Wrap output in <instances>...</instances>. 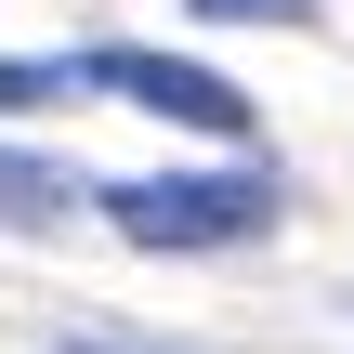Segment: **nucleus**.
Returning a JSON list of instances; mask_svg holds the SVG:
<instances>
[{
  "instance_id": "obj_1",
  "label": "nucleus",
  "mask_w": 354,
  "mask_h": 354,
  "mask_svg": "<svg viewBox=\"0 0 354 354\" xmlns=\"http://www.w3.org/2000/svg\"><path fill=\"white\" fill-rule=\"evenodd\" d=\"M105 210H118L131 250H236V236L276 223V184H263V171H145V184H118Z\"/></svg>"
},
{
  "instance_id": "obj_2",
  "label": "nucleus",
  "mask_w": 354,
  "mask_h": 354,
  "mask_svg": "<svg viewBox=\"0 0 354 354\" xmlns=\"http://www.w3.org/2000/svg\"><path fill=\"white\" fill-rule=\"evenodd\" d=\"M105 92H131L145 118H171V131H197V145H250L263 131V105L250 92H223L210 66H184V53H145V39H118V53H79Z\"/></svg>"
},
{
  "instance_id": "obj_3",
  "label": "nucleus",
  "mask_w": 354,
  "mask_h": 354,
  "mask_svg": "<svg viewBox=\"0 0 354 354\" xmlns=\"http://www.w3.org/2000/svg\"><path fill=\"white\" fill-rule=\"evenodd\" d=\"M66 210H79V171H66V158H26V145H13V158H0V223L53 236Z\"/></svg>"
},
{
  "instance_id": "obj_4",
  "label": "nucleus",
  "mask_w": 354,
  "mask_h": 354,
  "mask_svg": "<svg viewBox=\"0 0 354 354\" xmlns=\"http://www.w3.org/2000/svg\"><path fill=\"white\" fill-rule=\"evenodd\" d=\"M66 92H92V66H66V53H26V66H0V118H53Z\"/></svg>"
},
{
  "instance_id": "obj_5",
  "label": "nucleus",
  "mask_w": 354,
  "mask_h": 354,
  "mask_svg": "<svg viewBox=\"0 0 354 354\" xmlns=\"http://www.w3.org/2000/svg\"><path fill=\"white\" fill-rule=\"evenodd\" d=\"M210 26H315V0H197Z\"/></svg>"
},
{
  "instance_id": "obj_6",
  "label": "nucleus",
  "mask_w": 354,
  "mask_h": 354,
  "mask_svg": "<svg viewBox=\"0 0 354 354\" xmlns=\"http://www.w3.org/2000/svg\"><path fill=\"white\" fill-rule=\"evenodd\" d=\"M53 354H158V342H53Z\"/></svg>"
}]
</instances>
